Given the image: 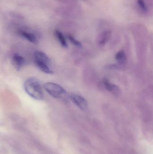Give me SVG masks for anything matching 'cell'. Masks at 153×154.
<instances>
[{"instance_id":"obj_5","label":"cell","mask_w":153,"mask_h":154,"mask_svg":"<svg viewBox=\"0 0 153 154\" xmlns=\"http://www.w3.org/2000/svg\"><path fill=\"white\" fill-rule=\"evenodd\" d=\"M70 99L73 103L82 110H85L88 106V102L84 97L76 94L70 95Z\"/></svg>"},{"instance_id":"obj_12","label":"cell","mask_w":153,"mask_h":154,"mask_svg":"<svg viewBox=\"0 0 153 154\" xmlns=\"http://www.w3.org/2000/svg\"><path fill=\"white\" fill-rule=\"evenodd\" d=\"M116 59L118 62L119 64L122 66H124L126 63V56L123 51H120L117 53L116 56Z\"/></svg>"},{"instance_id":"obj_11","label":"cell","mask_w":153,"mask_h":154,"mask_svg":"<svg viewBox=\"0 0 153 154\" xmlns=\"http://www.w3.org/2000/svg\"><path fill=\"white\" fill-rule=\"evenodd\" d=\"M54 34L57 39L62 47L65 48H68V44H67L66 39L63 32L59 30L56 29L54 31Z\"/></svg>"},{"instance_id":"obj_1","label":"cell","mask_w":153,"mask_h":154,"mask_svg":"<svg viewBox=\"0 0 153 154\" xmlns=\"http://www.w3.org/2000/svg\"><path fill=\"white\" fill-rule=\"evenodd\" d=\"M25 92L34 99L40 100L44 98L43 89L39 81L35 78L27 79L23 84Z\"/></svg>"},{"instance_id":"obj_8","label":"cell","mask_w":153,"mask_h":154,"mask_svg":"<svg viewBox=\"0 0 153 154\" xmlns=\"http://www.w3.org/2000/svg\"><path fill=\"white\" fill-rule=\"evenodd\" d=\"M143 154H153V140H144L141 143Z\"/></svg>"},{"instance_id":"obj_9","label":"cell","mask_w":153,"mask_h":154,"mask_svg":"<svg viewBox=\"0 0 153 154\" xmlns=\"http://www.w3.org/2000/svg\"><path fill=\"white\" fill-rule=\"evenodd\" d=\"M102 83H103L104 88L107 90L108 91H110L113 94L116 95H118L120 92V90H119V88L117 86L110 83V82L108 81V80L106 79H104L103 80Z\"/></svg>"},{"instance_id":"obj_3","label":"cell","mask_w":153,"mask_h":154,"mask_svg":"<svg viewBox=\"0 0 153 154\" xmlns=\"http://www.w3.org/2000/svg\"><path fill=\"white\" fill-rule=\"evenodd\" d=\"M34 62L36 66L42 72L46 74H52L50 66V60L47 55L43 51H36L34 55Z\"/></svg>"},{"instance_id":"obj_15","label":"cell","mask_w":153,"mask_h":154,"mask_svg":"<svg viewBox=\"0 0 153 154\" xmlns=\"http://www.w3.org/2000/svg\"><path fill=\"white\" fill-rule=\"evenodd\" d=\"M146 1H147L149 2H151L153 3V0H146Z\"/></svg>"},{"instance_id":"obj_4","label":"cell","mask_w":153,"mask_h":154,"mask_svg":"<svg viewBox=\"0 0 153 154\" xmlns=\"http://www.w3.org/2000/svg\"><path fill=\"white\" fill-rule=\"evenodd\" d=\"M43 88L50 96L56 98H60L66 95V90L59 84L53 82L44 83Z\"/></svg>"},{"instance_id":"obj_2","label":"cell","mask_w":153,"mask_h":154,"mask_svg":"<svg viewBox=\"0 0 153 154\" xmlns=\"http://www.w3.org/2000/svg\"><path fill=\"white\" fill-rule=\"evenodd\" d=\"M55 11L58 15L67 19H78L83 14L82 8L78 4L61 5Z\"/></svg>"},{"instance_id":"obj_14","label":"cell","mask_w":153,"mask_h":154,"mask_svg":"<svg viewBox=\"0 0 153 154\" xmlns=\"http://www.w3.org/2000/svg\"><path fill=\"white\" fill-rule=\"evenodd\" d=\"M57 2L62 4L63 5H71L78 4V0H56Z\"/></svg>"},{"instance_id":"obj_6","label":"cell","mask_w":153,"mask_h":154,"mask_svg":"<svg viewBox=\"0 0 153 154\" xmlns=\"http://www.w3.org/2000/svg\"><path fill=\"white\" fill-rule=\"evenodd\" d=\"M18 33L22 37L31 43L37 44L38 42V39L37 35L31 32L23 29H19L18 31Z\"/></svg>"},{"instance_id":"obj_7","label":"cell","mask_w":153,"mask_h":154,"mask_svg":"<svg viewBox=\"0 0 153 154\" xmlns=\"http://www.w3.org/2000/svg\"><path fill=\"white\" fill-rule=\"evenodd\" d=\"M12 61L13 66L17 70H20L25 63L24 58L18 53H14L13 55Z\"/></svg>"},{"instance_id":"obj_10","label":"cell","mask_w":153,"mask_h":154,"mask_svg":"<svg viewBox=\"0 0 153 154\" xmlns=\"http://www.w3.org/2000/svg\"><path fill=\"white\" fill-rule=\"evenodd\" d=\"M111 36V32L110 31H104L100 33L98 36V42L99 45L103 46L105 45Z\"/></svg>"},{"instance_id":"obj_13","label":"cell","mask_w":153,"mask_h":154,"mask_svg":"<svg viewBox=\"0 0 153 154\" xmlns=\"http://www.w3.org/2000/svg\"><path fill=\"white\" fill-rule=\"evenodd\" d=\"M67 38H68V39L70 41V42L72 44H73L74 46L78 47V48H81L82 44L81 42H79L78 40L75 38L72 35H71V34H68Z\"/></svg>"}]
</instances>
